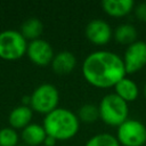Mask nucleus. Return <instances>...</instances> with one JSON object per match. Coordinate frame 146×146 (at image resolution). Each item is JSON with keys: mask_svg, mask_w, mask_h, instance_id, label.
<instances>
[{"mask_svg": "<svg viewBox=\"0 0 146 146\" xmlns=\"http://www.w3.org/2000/svg\"><path fill=\"white\" fill-rule=\"evenodd\" d=\"M82 74L88 83L96 88L114 87L127 74L122 58L108 50L90 52L83 60Z\"/></svg>", "mask_w": 146, "mask_h": 146, "instance_id": "nucleus-1", "label": "nucleus"}, {"mask_svg": "<svg viewBox=\"0 0 146 146\" xmlns=\"http://www.w3.org/2000/svg\"><path fill=\"white\" fill-rule=\"evenodd\" d=\"M42 127L47 136L56 140H68L78 133L80 120L71 110L57 107L44 116Z\"/></svg>", "mask_w": 146, "mask_h": 146, "instance_id": "nucleus-2", "label": "nucleus"}, {"mask_svg": "<svg viewBox=\"0 0 146 146\" xmlns=\"http://www.w3.org/2000/svg\"><path fill=\"white\" fill-rule=\"evenodd\" d=\"M99 117L108 125L119 127L129 115L128 103L121 99L115 94H107L104 96L98 106Z\"/></svg>", "mask_w": 146, "mask_h": 146, "instance_id": "nucleus-3", "label": "nucleus"}, {"mask_svg": "<svg viewBox=\"0 0 146 146\" xmlns=\"http://www.w3.org/2000/svg\"><path fill=\"white\" fill-rule=\"evenodd\" d=\"M27 42L19 31L6 30L0 32V58L16 60L26 54Z\"/></svg>", "mask_w": 146, "mask_h": 146, "instance_id": "nucleus-4", "label": "nucleus"}, {"mask_svg": "<svg viewBox=\"0 0 146 146\" xmlns=\"http://www.w3.org/2000/svg\"><path fill=\"white\" fill-rule=\"evenodd\" d=\"M30 107L41 114H49L57 108L59 102V92L54 84L42 83L32 92Z\"/></svg>", "mask_w": 146, "mask_h": 146, "instance_id": "nucleus-5", "label": "nucleus"}, {"mask_svg": "<svg viewBox=\"0 0 146 146\" xmlns=\"http://www.w3.org/2000/svg\"><path fill=\"white\" fill-rule=\"evenodd\" d=\"M116 139L122 146H144L146 143V125L135 119H128L117 127Z\"/></svg>", "mask_w": 146, "mask_h": 146, "instance_id": "nucleus-6", "label": "nucleus"}, {"mask_svg": "<svg viewBox=\"0 0 146 146\" xmlns=\"http://www.w3.org/2000/svg\"><path fill=\"white\" fill-rule=\"evenodd\" d=\"M122 60L125 72L129 74L141 70L146 65V42L135 41L133 43L128 46Z\"/></svg>", "mask_w": 146, "mask_h": 146, "instance_id": "nucleus-7", "label": "nucleus"}, {"mask_svg": "<svg viewBox=\"0 0 146 146\" xmlns=\"http://www.w3.org/2000/svg\"><path fill=\"white\" fill-rule=\"evenodd\" d=\"M26 55L32 63L38 66H47L51 64L55 56L51 44L42 39H36L27 43Z\"/></svg>", "mask_w": 146, "mask_h": 146, "instance_id": "nucleus-8", "label": "nucleus"}, {"mask_svg": "<svg viewBox=\"0 0 146 146\" xmlns=\"http://www.w3.org/2000/svg\"><path fill=\"white\" fill-rule=\"evenodd\" d=\"M86 36L94 44H106L112 38V29L107 22L95 18L87 24Z\"/></svg>", "mask_w": 146, "mask_h": 146, "instance_id": "nucleus-9", "label": "nucleus"}, {"mask_svg": "<svg viewBox=\"0 0 146 146\" xmlns=\"http://www.w3.org/2000/svg\"><path fill=\"white\" fill-rule=\"evenodd\" d=\"M50 65L55 73L59 75H65L74 70L76 65V58L71 51L63 50L54 56Z\"/></svg>", "mask_w": 146, "mask_h": 146, "instance_id": "nucleus-10", "label": "nucleus"}, {"mask_svg": "<svg viewBox=\"0 0 146 146\" xmlns=\"http://www.w3.org/2000/svg\"><path fill=\"white\" fill-rule=\"evenodd\" d=\"M102 7L112 17H123L135 8V2L132 0H104Z\"/></svg>", "mask_w": 146, "mask_h": 146, "instance_id": "nucleus-11", "label": "nucleus"}, {"mask_svg": "<svg viewBox=\"0 0 146 146\" xmlns=\"http://www.w3.org/2000/svg\"><path fill=\"white\" fill-rule=\"evenodd\" d=\"M47 137L46 130L38 123H30L22 130V139L26 146H39Z\"/></svg>", "mask_w": 146, "mask_h": 146, "instance_id": "nucleus-12", "label": "nucleus"}, {"mask_svg": "<svg viewBox=\"0 0 146 146\" xmlns=\"http://www.w3.org/2000/svg\"><path fill=\"white\" fill-rule=\"evenodd\" d=\"M33 111L30 106H17L9 114V124L13 129H24L31 122Z\"/></svg>", "mask_w": 146, "mask_h": 146, "instance_id": "nucleus-13", "label": "nucleus"}, {"mask_svg": "<svg viewBox=\"0 0 146 146\" xmlns=\"http://www.w3.org/2000/svg\"><path fill=\"white\" fill-rule=\"evenodd\" d=\"M114 90H115L114 94L117 95L121 99H123L127 103L133 102L139 95V89H138L136 82L127 76L121 79L114 86Z\"/></svg>", "mask_w": 146, "mask_h": 146, "instance_id": "nucleus-14", "label": "nucleus"}, {"mask_svg": "<svg viewBox=\"0 0 146 146\" xmlns=\"http://www.w3.org/2000/svg\"><path fill=\"white\" fill-rule=\"evenodd\" d=\"M43 31V24L42 22L36 18V17H31L27 18L22 25H21V34L25 38V40H36L40 39L39 36L41 35Z\"/></svg>", "mask_w": 146, "mask_h": 146, "instance_id": "nucleus-15", "label": "nucleus"}, {"mask_svg": "<svg viewBox=\"0 0 146 146\" xmlns=\"http://www.w3.org/2000/svg\"><path fill=\"white\" fill-rule=\"evenodd\" d=\"M137 38V30L132 24L129 23H123L116 26L114 31V39L121 43V44H128L130 46L133 43Z\"/></svg>", "mask_w": 146, "mask_h": 146, "instance_id": "nucleus-16", "label": "nucleus"}, {"mask_svg": "<svg viewBox=\"0 0 146 146\" xmlns=\"http://www.w3.org/2000/svg\"><path fill=\"white\" fill-rule=\"evenodd\" d=\"M84 146H121L116 137L111 133L102 132L92 136L88 139Z\"/></svg>", "mask_w": 146, "mask_h": 146, "instance_id": "nucleus-17", "label": "nucleus"}, {"mask_svg": "<svg viewBox=\"0 0 146 146\" xmlns=\"http://www.w3.org/2000/svg\"><path fill=\"white\" fill-rule=\"evenodd\" d=\"M78 117L86 123H92L99 119V110L92 104H84L79 108Z\"/></svg>", "mask_w": 146, "mask_h": 146, "instance_id": "nucleus-18", "label": "nucleus"}, {"mask_svg": "<svg viewBox=\"0 0 146 146\" xmlns=\"http://www.w3.org/2000/svg\"><path fill=\"white\" fill-rule=\"evenodd\" d=\"M18 135L13 128H2L0 130V146H17Z\"/></svg>", "mask_w": 146, "mask_h": 146, "instance_id": "nucleus-19", "label": "nucleus"}, {"mask_svg": "<svg viewBox=\"0 0 146 146\" xmlns=\"http://www.w3.org/2000/svg\"><path fill=\"white\" fill-rule=\"evenodd\" d=\"M136 16L139 21L146 23V2H140L135 7Z\"/></svg>", "mask_w": 146, "mask_h": 146, "instance_id": "nucleus-20", "label": "nucleus"}, {"mask_svg": "<svg viewBox=\"0 0 146 146\" xmlns=\"http://www.w3.org/2000/svg\"><path fill=\"white\" fill-rule=\"evenodd\" d=\"M56 141H57V140H56L55 138H52V137H50V136H47L46 139H44V141H43V146H55Z\"/></svg>", "mask_w": 146, "mask_h": 146, "instance_id": "nucleus-21", "label": "nucleus"}, {"mask_svg": "<svg viewBox=\"0 0 146 146\" xmlns=\"http://www.w3.org/2000/svg\"><path fill=\"white\" fill-rule=\"evenodd\" d=\"M144 94H145V97H146V84H145V87H144Z\"/></svg>", "mask_w": 146, "mask_h": 146, "instance_id": "nucleus-22", "label": "nucleus"}, {"mask_svg": "<svg viewBox=\"0 0 146 146\" xmlns=\"http://www.w3.org/2000/svg\"><path fill=\"white\" fill-rule=\"evenodd\" d=\"M17 146H26V145H24V144H18Z\"/></svg>", "mask_w": 146, "mask_h": 146, "instance_id": "nucleus-23", "label": "nucleus"}]
</instances>
